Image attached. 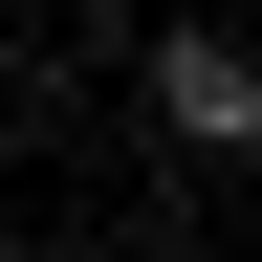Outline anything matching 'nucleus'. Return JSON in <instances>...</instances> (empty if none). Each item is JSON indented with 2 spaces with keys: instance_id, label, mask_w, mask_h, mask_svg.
<instances>
[{
  "instance_id": "f257e3e1",
  "label": "nucleus",
  "mask_w": 262,
  "mask_h": 262,
  "mask_svg": "<svg viewBox=\"0 0 262 262\" xmlns=\"http://www.w3.org/2000/svg\"><path fill=\"white\" fill-rule=\"evenodd\" d=\"M153 110H175V153H241V131H262V66H241V44H175Z\"/></svg>"
}]
</instances>
